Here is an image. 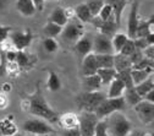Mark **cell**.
<instances>
[{"label": "cell", "instance_id": "obj_1", "mask_svg": "<svg viewBox=\"0 0 154 136\" xmlns=\"http://www.w3.org/2000/svg\"><path fill=\"white\" fill-rule=\"evenodd\" d=\"M27 104H28V112L32 115L38 116V118H42V119L50 122V123H56L59 114H57L55 110H53V108L47 102L45 97H44V94L39 87V84L37 85L35 91L27 100Z\"/></svg>", "mask_w": 154, "mask_h": 136}, {"label": "cell", "instance_id": "obj_2", "mask_svg": "<svg viewBox=\"0 0 154 136\" xmlns=\"http://www.w3.org/2000/svg\"><path fill=\"white\" fill-rule=\"evenodd\" d=\"M104 119L106 123L108 134L110 136H127L132 130V123L121 110L111 113Z\"/></svg>", "mask_w": 154, "mask_h": 136}, {"label": "cell", "instance_id": "obj_3", "mask_svg": "<svg viewBox=\"0 0 154 136\" xmlns=\"http://www.w3.org/2000/svg\"><path fill=\"white\" fill-rule=\"evenodd\" d=\"M106 98V94L104 92L93 91V92H86L83 91L80 93L76 98V104L81 112H94L97 107Z\"/></svg>", "mask_w": 154, "mask_h": 136}, {"label": "cell", "instance_id": "obj_4", "mask_svg": "<svg viewBox=\"0 0 154 136\" xmlns=\"http://www.w3.org/2000/svg\"><path fill=\"white\" fill-rule=\"evenodd\" d=\"M125 107H126V102H125L122 96L118 97V98H109V97H106V98L104 101H102V103L97 107L94 113L99 119H104L114 112L122 110Z\"/></svg>", "mask_w": 154, "mask_h": 136}, {"label": "cell", "instance_id": "obj_5", "mask_svg": "<svg viewBox=\"0 0 154 136\" xmlns=\"http://www.w3.org/2000/svg\"><path fill=\"white\" fill-rule=\"evenodd\" d=\"M99 120L94 112H81L79 115V130L81 136H93Z\"/></svg>", "mask_w": 154, "mask_h": 136}, {"label": "cell", "instance_id": "obj_6", "mask_svg": "<svg viewBox=\"0 0 154 136\" xmlns=\"http://www.w3.org/2000/svg\"><path fill=\"white\" fill-rule=\"evenodd\" d=\"M85 34L83 31V24H81L79 20L77 21H69L64 27L63 31L60 33V36L63 37V40L66 42H77L80 38Z\"/></svg>", "mask_w": 154, "mask_h": 136}, {"label": "cell", "instance_id": "obj_7", "mask_svg": "<svg viewBox=\"0 0 154 136\" xmlns=\"http://www.w3.org/2000/svg\"><path fill=\"white\" fill-rule=\"evenodd\" d=\"M9 37L12 46L15 47V50H25L32 43L34 36L32 31L27 28L26 31H11Z\"/></svg>", "mask_w": 154, "mask_h": 136}, {"label": "cell", "instance_id": "obj_8", "mask_svg": "<svg viewBox=\"0 0 154 136\" xmlns=\"http://www.w3.org/2000/svg\"><path fill=\"white\" fill-rule=\"evenodd\" d=\"M22 129L23 131L32 135H37V136L54 132V129L44 119H28L23 123Z\"/></svg>", "mask_w": 154, "mask_h": 136}, {"label": "cell", "instance_id": "obj_9", "mask_svg": "<svg viewBox=\"0 0 154 136\" xmlns=\"http://www.w3.org/2000/svg\"><path fill=\"white\" fill-rule=\"evenodd\" d=\"M136 112L138 119L143 124H150L154 120V103L148 102L146 100H142L140 103H137L133 107Z\"/></svg>", "mask_w": 154, "mask_h": 136}, {"label": "cell", "instance_id": "obj_10", "mask_svg": "<svg viewBox=\"0 0 154 136\" xmlns=\"http://www.w3.org/2000/svg\"><path fill=\"white\" fill-rule=\"evenodd\" d=\"M91 24H93L95 27H97V28L100 31L102 34H104V36H106V37H109V38H111L115 33H116V30H118V27H119L118 24L115 22L114 16L110 17L109 20H100L98 16H95V17L92 18Z\"/></svg>", "mask_w": 154, "mask_h": 136}, {"label": "cell", "instance_id": "obj_11", "mask_svg": "<svg viewBox=\"0 0 154 136\" xmlns=\"http://www.w3.org/2000/svg\"><path fill=\"white\" fill-rule=\"evenodd\" d=\"M92 53H94V54H114L111 38H109L102 33L97 34L93 40Z\"/></svg>", "mask_w": 154, "mask_h": 136}, {"label": "cell", "instance_id": "obj_12", "mask_svg": "<svg viewBox=\"0 0 154 136\" xmlns=\"http://www.w3.org/2000/svg\"><path fill=\"white\" fill-rule=\"evenodd\" d=\"M138 9H140V2L131 3V10H130L128 20H127V37L130 40H134L136 38V28L140 21Z\"/></svg>", "mask_w": 154, "mask_h": 136}, {"label": "cell", "instance_id": "obj_13", "mask_svg": "<svg viewBox=\"0 0 154 136\" xmlns=\"http://www.w3.org/2000/svg\"><path fill=\"white\" fill-rule=\"evenodd\" d=\"M56 123L59 124V126L63 129H72V128H79V115L72 113V112H67L64 113L63 115L57 116Z\"/></svg>", "mask_w": 154, "mask_h": 136}, {"label": "cell", "instance_id": "obj_14", "mask_svg": "<svg viewBox=\"0 0 154 136\" xmlns=\"http://www.w3.org/2000/svg\"><path fill=\"white\" fill-rule=\"evenodd\" d=\"M93 48V40L89 36H82L77 42H75V50L81 58L86 56L87 54L92 53Z\"/></svg>", "mask_w": 154, "mask_h": 136}, {"label": "cell", "instance_id": "obj_15", "mask_svg": "<svg viewBox=\"0 0 154 136\" xmlns=\"http://www.w3.org/2000/svg\"><path fill=\"white\" fill-rule=\"evenodd\" d=\"M98 71V65L97 60H95V54L89 53L86 56H83L82 59V75L83 76H89L94 75Z\"/></svg>", "mask_w": 154, "mask_h": 136}, {"label": "cell", "instance_id": "obj_16", "mask_svg": "<svg viewBox=\"0 0 154 136\" xmlns=\"http://www.w3.org/2000/svg\"><path fill=\"white\" fill-rule=\"evenodd\" d=\"M104 2H105V4H109L111 6L115 22L119 26L121 22V15H122L125 8L128 5V2L127 0H104Z\"/></svg>", "mask_w": 154, "mask_h": 136}, {"label": "cell", "instance_id": "obj_17", "mask_svg": "<svg viewBox=\"0 0 154 136\" xmlns=\"http://www.w3.org/2000/svg\"><path fill=\"white\" fill-rule=\"evenodd\" d=\"M83 90L86 92H93V91H99L102 88V81L97 74L89 75V76H83L82 81Z\"/></svg>", "mask_w": 154, "mask_h": 136}, {"label": "cell", "instance_id": "obj_18", "mask_svg": "<svg viewBox=\"0 0 154 136\" xmlns=\"http://www.w3.org/2000/svg\"><path fill=\"white\" fill-rule=\"evenodd\" d=\"M16 9L21 15L29 17L33 16L37 11V8L33 3V0H17L16 2Z\"/></svg>", "mask_w": 154, "mask_h": 136}, {"label": "cell", "instance_id": "obj_19", "mask_svg": "<svg viewBox=\"0 0 154 136\" xmlns=\"http://www.w3.org/2000/svg\"><path fill=\"white\" fill-rule=\"evenodd\" d=\"M125 88L126 87H125L124 82L115 77V79L109 84V90H108L106 97H109V98H118V97H121L124 94Z\"/></svg>", "mask_w": 154, "mask_h": 136}, {"label": "cell", "instance_id": "obj_20", "mask_svg": "<svg viewBox=\"0 0 154 136\" xmlns=\"http://www.w3.org/2000/svg\"><path fill=\"white\" fill-rule=\"evenodd\" d=\"M48 21L54 22V24H56V25L64 27V26L69 22V18H67V16H66V14H65V9H64V8H60V6L55 8V9L53 10V12L50 14Z\"/></svg>", "mask_w": 154, "mask_h": 136}, {"label": "cell", "instance_id": "obj_21", "mask_svg": "<svg viewBox=\"0 0 154 136\" xmlns=\"http://www.w3.org/2000/svg\"><path fill=\"white\" fill-rule=\"evenodd\" d=\"M132 68L130 58L121 54V53H115L114 54V69L116 72L122 71V70H128Z\"/></svg>", "mask_w": 154, "mask_h": 136}, {"label": "cell", "instance_id": "obj_22", "mask_svg": "<svg viewBox=\"0 0 154 136\" xmlns=\"http://www.w3.org/2000/svg\"><path fill=\"white\" fill-rule=\"evenodd\" d=\"M73 11H75V16L77 17V20H79L81 24H87V22L92 21L93 16H92L88 6L86 5V3L85 4H79L73 9Z\"/></svg>", "mask_w": 154, "mask_h": 136}, {"label": "cell", "instance_id": "obj_23", "mask_svg": "<svg viewBox=\"0 0 154 136\" xmlns=\"http://www.w3.org/2000/svg\"><path fill=\"white\" fill-rule=\"evenodd\" d=\"M153 69L154 68H147V69H142V70L131 69V77H132L133 85L136 86V85L141 84L142 81H144L147 79V77L153 75Z\"/></svg>", "mask_w": 154, "mask_h": 136}, {"label": "cell", "instance_id": "obj_24", "mask_svg": "<svg viewBox=\"0 0 154 136\" xmlns=\"http://www.w3.org/2000/svg\"><path fill=\"white\" fill-rule=\"evenodd\" d=\"M34 58L28 55L25 50H17V55H16V60L15 63L18 65L20 69H26V68H31L33 65Z\"/></svg>", "mask_w": 154, "mask_h": 136}, {"label": "cell", "instance_id": "obj_25", "mask_svg": "<svg viewBox=\"0 0 154 136\" xmlns=\"http://www.w3.org/2000/svg\"><path fill=\"white\" fill-rule=\"evenodd\" d=\"M0 130H2L3 136H12L17 132V126L15 125L11 115L0 122Z\"/></svg>", "mask_w": 154, "mask_h": 136}, {"label": "cell", "instance_id": "obj_26", "mask_svg": "<svg viewBox=\"0 0 154 136\" xmlns=\"http://www.w3.org/2000/svg\"><path fill=\"white\" fill-rule=\"evenodd\" d=\"M122 97H124L125 102L128 103V104L132 106V107H134L137 103H140V102L143 100L142 97L137 93V91H136V88H134V86H133V87H130V88H125Z\"/></svg>", "mask_w": 154, "mask_h": 136}, {"label": "cell", "instance_id": "obj_27", "mask_svg": "<svg viewBox=\"0 0 154 136\" xmlns=\"http://www.w3.org/2000/svg\"><path fill=\"white\" fill-rule=\"evenodd\" d=\"M98 69H111L114 68V54H95Z\"/></svg>", "mask_w": 154, "mask_h": 136}, {"label": "cell", "instance_id": "obj_28", "mask_svg": "<svg viewBox=\"0 0 154 136\" xmlns=\"http://www.w3.org/2000/svg\"><path fill=\"white\" fill-rule=\"evenodd\" d=\"M153 25V15L150 16L149 20L144 21V20H140L137 28H136V38H144L148 33L153 32L150 30V26Z\"/></svg>", "mask_w": 154, "mask_h": 136}, {"label": "cell", "instance_id": "obj_29", "mask_svg": "<svg viewBox=\"0 0 154 136\" xmlns=\"http://www.w3.org/2000/svg\"><path fill=\"white\" fill-rule=\"evenodd\" d=\"M134 88H136L137 93L143 98V97H144L149 91L154 90V79H153V75H150L149 77H147V79H146L144 81H142L141 84L136 85V86H134Z\"/></svg>", "mask_w": 154, "mask_h": 136}, {"label": "cell", "instance_id": "obj_30", "mask_svg": "<svg viewBox=\"0 0 154 136\" xmlns=\"http://www.w3.org/2000/svg\"><path fill=\"white\" fill-rule=\"evenodd\" d=\"M97 75L102 81V85H109L115 77H116V70L114 68L111 69H98Z\"/></svg>", "mask_w": 154, "mask_h": 136}, {"label": "cell", "instance_id": "obj_31", "mask_svg": "<svg viewBox=\"0 0 154 136\" xmlns=\"http://www.w3.org/2000/svg\"><path fill=\"white\" fill-rule=\"evenodd\" d=\"M47 87L51 91V92H56L61 88V82L60 79L54 71L49 70L48 71V80H47Z\"/></svg>", "mask_w": 154, "mask_h": 136}, {"label": "cell", "instance_id": "obj_32", "mask_svg": "<svg viewBox=\"0 0 154 136\" xmlns=\"http://www.w3.org/2000/svg\"><path fill=\"white\" fill-rule=\"evenodd\" d=\"M128 40L127 34L125 33H115L111 38V44H112V49H114V54L119 53L122 48V46L126 43V41Z\"/></svg>", "mask_w": 154, "mask_h": 136}, {"label": "cell", "instance_id": "obj_33", "mask_svg": "<svg viewBox=\"0 0 154 136\" xmlns=\"http://www.w3.org/2000/svg\"><path fill=\"white\" fill-rule=\"evenodd\" d=\"M61 31H63V27H61V26L56 25V24H54V22H50V21H48L47 25L43 27L44 34H45L47 37H50V38H55V37H57V36H60Z\"/></svg>", "mask_w": 154, "mask_h": 136}, {"label": "cell", "instance_id": "obj_34", "mask_svg": "<svg viewBox=\"0 0 154 136\" xmlns=\"http://www.w3.org/2000/svg\"><path fill=\"white\" fill-rule=\"evenodd\" d=\"M116 79L121 80L125 85L126 88H130V87H133V81H132V77H131V69L128 70H122V71H119L116 72Z\"/></svg>", "mask_w": 154, "mask_h": 136}, {"label": "cell", "instance_id": "obj_35", "mask_svg": "<svg viewBox=\"0 0 154 136\" xmlns=\"http://www.w3.org/2000/svg\"><path fill=\"white\" fill-rule=\"evenodd\" d=\"M104 4H105L104 0H88V2L86 3V5L88 6L93 17L98 16V14H99V11H100V9L103 8Z\"/></svg>", "mask_w": 154, "mask_h": 136}, {"label": "cell", "instance_id": "obj_36", "mask_svg": "<svg viewBox=\"0 0 154 136\" xmlns=\"http://www.w3.org/2000/svg\"><path fill=\"white\" fill-rule=\"evenodd\" d=\"M43 47L48 53H55L57 49H59V44H57V42L54 40V38H50V37H47L43 41Z\"/></svg>", "mask_w": 154, "mask_h": 136}, {"label": "cell", "instance_id": "obj_37", "mask_svg": "<svg viewBox=\"0 0 154 136\" xmlns=\"http://www.w3.org/2000/svg\"><path fill=\"white\" fill-rule=\"evenodd\" d=\"M147 68H154V60H153V59H149V58L143 56L137 64L132 65V68H131V69L142 70V69H147Z\"/></svg>", "mask_w": 154, "mask_h": 136}, {"label": "cell", "instance_id": "obj_38", "mask_svg": "<svg viewBox=\"0 0 154 136\" xmlns=\"http://www.w3.org/2000/svg\"><path fill=\"white\" fill-rule=\"evenodd\" d=\"M93 136H110L108 134V130H106V123H105V119H100L95 126V131H94V135Z\"/></svg>", "mask_w": 154, "mask_h": 136}, {"label": "cell", "instance_id": "obj_39", "mask_svg": "<svg viewBox=\"0 0 154 136\" xmlns=\"http://www.w3.org/2000/svg\"><path fill=\"white\" fill-rule=\"evenodd\" d=\"M112 9L109 4H104L103 8L100 9L99 14H98V17L100 18V20H109L110 17H112Z\"/></svg>", "mask_w": 154, "mask_h": 136}, {"label": "cell", "instance_id": "obj_40", "mask_svg": "<svg viewBox=\"0 0 154 136\" xmlns=\"http://www.w3.org/2000/svg\"><path fill=\"white\" fill-rule=\"evenodd\" d=\"M134 50H136V48H134V44H133V40H128L126 41V43L122 46V48H121V50L119 52V53H121V54H124V55H126V56H130Z\"/></svg>", "mask_w": 154, "mask_h": 136}, {"label": "cell", "instance_id": "obj_41", "mask_svg": "<svg viewBox=\"0 0 154 136\" xmlns=\"http://www.w3.org/2000/svg\"><path fill=\"white\" fill-rule=\"evenodd\" d=\"M6 65H8L6 52L0 47V76H4L6 74Z\"/></svg>", "mask_w": 154, "mask_h": 136}, {"label": "cell", "instance_id": "obj_42", "mask_svg": "<svg viewBox=\"0 0 154 136\" xmlns=\"http://www.w3.org/2000/svg\"><path fill=\"white\" fill-rule=\"evenodd\" d=\"M11 27L9 26H3V25H0V44L4 43L8 38H9V34L11 32Z\"/></svg>", "mask_w": 154, "mask_h": 136}, {"label": "cell", "instance_id": "obj_43", "mask_svg": "<svg viewBox=\"0 0 154 136\" xmlns=\"http://www.w3.org/2000/svg\"><path fill=\"white\" fill-rule=\"evenodd\" d=\"M143 56H144V55H143V52L140 50V49H136L128 58H130V60H131V64L134 65V64H137Z\"/></svg>", "mask_w": 154, "mask_h": 136}, {"label": "cell", "instance_id": "obj_44", "mask_svg": "<svg viewBox=\"0 0 154 136\" xmlns=\"http://www.w3.org/2000/svg\"><path fill=\"white\" fill-rule=\"evenodd\" d=\"M133 44H134V48L140 49V50H143V49H146L148 47V43L146 41V38H134Z\"/></svg>", "mask_w": 154, "mask_h": 136}, {"label": "cell", "instance_id": "obj_45", "mask_svg": "<svg viewBox=\"0 0 154 136\" xmlns=\"http://www.w3.org/2000/svg\"><path fill=\"white\" fill-rule=\"evenodd\" d=\"M63 136H81L79 128H72V129H63L61 130Z\"/></svg>", "mask_w": 154, "mask_h": 136}, {"label": "cell", "instance_id": "obj_46", "mask_svg": "<svg viewBox=\"0 0 154 136\" xmlns=\"http://www.w3.org/2000/svg\"><path fill=\"white\" fill-rule=\"evenodd\" d=\"M8 104H9V98H8L6 93L0 92V110L5 109L8 107Z\"/></svg>", "mask_w": 154, "mask_h": 136}, {"label": "cell", "instance_id": "obj_47", "mask_svg": "<svg viewBox=\"0 0 154 136\" xmlns=\"http://www.w3.org/2000/svg\"><path fill=\"white\" fill-rule=\"evenodd\" d=\"M142 52H143V55L146 58H149V59H153L154 60V46H148Z\"/></svg>", "mask_w": 154, "mask_h": 136}, {"label": "cell", "instance_id": "obj_48", "mask_svg": "<svg viewBox=\"0 0 154 136\" xmlns=\"http://www.w3.org/2000/svg\"><path fill=\"white\" fill-rule=\"evenodd\" d=\"M16 55H17V50H8L6 52V60L9 63H14L16 60Z\"/></svg>", "mask_w": 154, "mask_h": 136}, {"label": "cell", "instance_id": "obj_49", "mask_svg": "<svg viewBox=\"0 0 154 136\" xmlns=\"http://www.w3.org/2000/svg\"><path fill=\"white\" fill-rule=\"evenodd\" d=\"M44 2L45 0H33V3L37 8V11H42L43 8H44Z\"/></svg>", "mask_w": 154, "mask_h": 136}, {"label": "cell", "instance_id": "obj_50", "mask_svg": "<svg viewBox=\"0 0 154 136\" xmlns=\"http://www.w3.org/2000/svg\"><path fill=\"white\" fill-rule=\"evenodd\" d=\"M143 100H146V101H148V102H152V103H154V90H152V91H149L144 97H143Z\"/></svg>", "mask_w": 154, "mask_h": 136}, {"label": "cell", "instance_id": "obj_51", "mask_svg": "<svg viewBox=\"0 0 154 136\" xmlns=\"http://www.w3.org/2000/svg\"><path fill=\"white\" fill-rule=\"evenodd\" d=\"M144 38H146V41H147L148 46H154V33H153V32L148 33Z\"/></svg>", "mask_w": 154, "mask_h": 136}, {"label": "cell", "instance_id": "obj_52", "mask_svg": "<svg viewBox=\"0 0 154 136\" xmlns=\"http://www.w3.org/2000/svg\"><path fill=\"white\" fill-rule=\"evenodd\" d=\"M2 88H3V92H4V93H8V92H10V90H11V85H10L9 82H5V84L2 86Z\"/></svg>", "mask_w": 154, "mask_h": 136}, {"label": "cell", "instance_id": "obj_53", "mask_svg": "<svg viewBox=\"0 0 154 136\" xmlns=\"http://www.w3.org/2000/svg\"><path fill=\"white\" fill-rule=\"evenodd\" d=\"M127 136H143V132H141V131H132L131 130Z\"/></svg>", "mask_w": 154, "mask_h": 136}, {"label": "cell", "instance_id": "obj_54", "mask_svg": "<svg viewBox=\"0 0 154 136\" xmlns=\"http://www.w3.org/2000/svg\"><path fill=\"white\" fill-rule=\"evenodd\" d=\"M8 5V0H0V11L4 10Z\"/></svg>", "mask_w": 154, "mask_h": 136}, {"label": "cell", "instance_id": "obj_55", "mask_svg": "<svg viewBox=\"0 0 154 136\" xmlns=\"http://www.w3.org/2000/svg\"><path fill=\"white\" fill-rule=\"evenodd\" d=\"M39 136H57L55 132H50V134H45V135H39Z\"/></svg>", "mask_w": 154, "mask_h": 136}, {"label": "cell", "instance_id": "obj_56", "mask_svg": "<svg viewBox=\"0 0 154 136\" xmlns=\"http://www.w3.org/2000/svg\"><path fill=\"white\" fill-rule=\"evenodd\" d=\"M12 136H25L23 134H20V132H16L15 135H12Z\"/></svg>", "mask_w": 154, "mask_h": 136}, {"label": "cell", "instance_id": "obj_57", "mask_svg": "<svg viewBox=\"0 0 154 136\" xmlns=\"http://www.w3.org/2000/svg\"><path fill=\"white\" fill-rule=\"evenodd\" d=\"M128 2V4H131V3H134V2H140V0H127Z\"/></svg>", "mask_w": 154, "mask_h": 136}]
</instances>
